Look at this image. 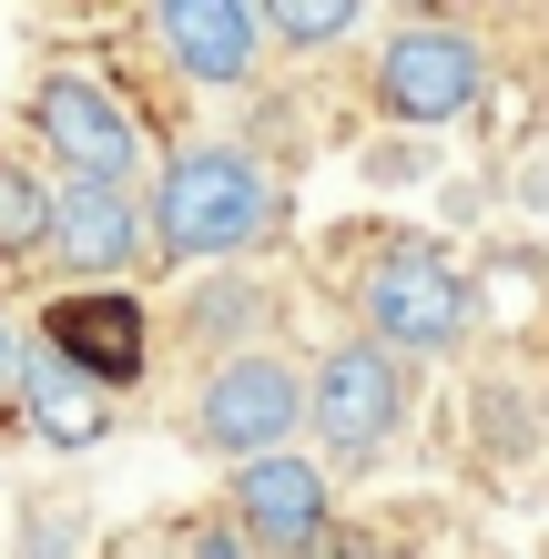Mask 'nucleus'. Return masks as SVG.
<instances>
[{
	"mask_svg": "<svg viewBox=\"0 0 549 559\" xmlns=\"http://www.w3.org/2000/svg\"><path fill=\"white\" fill-rule=\"evenodd\" d=\"M143 214H153V254L164 265H235V254H254L275 235L285 204H275V174L244 143H183L153 174Z\"/></svg>",
	"mask_w": 549,
	"mask_h": 559,
	"instance_id": "f257e3e1",
	"label": "nucleus"
},
{
	"mask_svg": "<svg viewBox=\"0 0 549 559\" xmlns=\"http://www.w3.org/2000/svg\"><path fill=\"white\" fill-rule=\"evenodd\" d=\"M357 316H367V346H386V356H447L478 325V295L458 275V254H438L417 235H386L357 265Z\"/></svg>",
	"mask_w": 549,
	"mask_h": 559,
	"instance_id": "f03ea898",
	"label": "nucleus"
},
{
	"mask_svg": "<svg viewBox=\"0 0 549 559\" xmlns=\"http://www.w3.org/2000/svg\"><path fill=\"white\" fill-rule=\"evenodd\" d=\"M296 427H306V377H296V356H275V346H235V356H214L204 367V397H193V438H204L214 457H275V448H296Z\"/></svg>",
	"mask_w": 549,
	"mask_h": 559,
	"instance_id": "7ed1b4c3",
	"label": "nucleus"
},
{
	"mask_svg": "<svg viewBox=\"0 0 549 559\" xmlns=\"http://www.w3.org/2000/svg\"><path fill=\"white\" fill-rule=\"evenodd\" d=\"M407 407H417L407 356H386V346H367V336H336L326 356H315V377H306V427H315L336 457H377V448L407 427Z\"/></svg>",
	"mask_w": 549,
	"mask_h": 559,
	"instance_id": "20e7f679",
	"label": "nucleus"
},
{
	"mask_svg": "<svg viewBox=\"0 0 549 559\" xmlns=\"http://www.w3.org/2000/svg\"><path fill=\"white\" fill-rule=\"evenodd\" d=\"M489 92V41L468 21H407L377 41V112L397 122H458Z\"/></svg>",
	"mask_w": 549,
	"mask_h": 559,
	"instance_id": "39448f33",
	"label": "nucleus"
},
{
	"mask_svg": "<svg viewBox=\"0 0 549 559\" xmlns=\"http://www.w3.org/2000/svg\"><path fill=\"white\" fill-rule=\"evenodd\" d=\"M31 133L51 143L61 183H133V163H143V112L122 92H103L92 72H41L31 82Z\"/></svg>",
	"mask_w": 549,
	"mask_h": 559,
	"instance_id": "423d86ee",
	"label": "nucleus"
},
{
	"mask_svg": "<svg viewBox=\"0 0 549 559\" xmlns=\"http://www.w3.org/2000/svg\"><path fill=\"white\" fill-rule=\"evenodd\" d=\"M235 539L265 549V559H315L336 539V488H326V457H244L235 468Z\"/></svg>",
	"mask_w": 549,
	"mask_h": 559,
	"instance_id": "0eeeda50",
	"label": "nucleus"
},
{
	"mask_svg": "<svg viewBox=\"0 0 549 559\" xmlns=\"http://www.w3.org/2000/svg\"><path fill=\"white\" fill-rule=\"evenodd\" d=\"M41 254L61 275H133L153 254V214L133 183H51V235Z\"/></svg>",
	"mask_w": 549,
	"mask_h": 559,
	"instance_id": "6e6552de",
	"label": "nucleus"
},
{
	"mask_svg": "<svg viewBox=\"0 0 549 559\" xmlns=\"http://www.w3.org/2000/svg\"><path fill=\"white\" fill-rule=\"evenodd\" d=\"M153 41L174 51L183 82L235 92V82H254V61H265V11H254V0H164V11H153Z\"/></svg>",
	"mask_w": 549,
	"mask_h": 559,
	"instance_id": "1a4fd4ad",
	"label": "nucleus"
},
{
	"mask_svg": "<svg viewBox=\"0 0 549 559\" xmlns=\"http://www.w3.org/2000/svg\"><path fill=\"white\" fill-rule=\"evenodd\" d=\"M41 346L82 386H103V397H112V386L143 377V306H133V295H61L51 325H41Z\"/></svg>",
	"mask_w": 549,
	"mask_h": 559,
	"instance_id": "9d476101",
	"label": "nucleus"
},
{
	"mask_svg": "<svg viewBox=\"0 0 549 559\" xmlns=\"http://www.w3.org/2000/svg\"><path fill=\"white\" fill-rule=\"evenodd\" d=\"M11 386L31 397V427H41L51 448H92V438H103V427H112V397H103V386H82V377H72V367H61V356L41 346V336L21 346Z\"/></svg>",
	"mask_w": 549,
	"mask_h": 559,
	"instance_id": "9b49d317",
	"label": "nucleus"
},
{
	"mask_svg": "<svg viewBox=\"0 0 549 559\" xmlns=\"http://www.w3.org/2000/svg\"><path fill=\"white\" fill-rule=\"evenodd\" d=\"M41 235H51V183L21 153H0V254H41Z\"/></svg>",
	"mask_w": 549,
	"mask_h": 559,
	"instance_id": "f8f14e48",
	"label": "nucleus"
},
{
	"mask_svg": "<svg viewBox=\"0 0 549 559\" xmlns=\"http://www.w3.org/2000/svg\"><path fill=\"white\" fill-rule=\"evenodd\" d=\"M367 11L357 0H275L265 11V41H285V51H326V41H346Z\"/></svg>",
	"mask_w": 549,
	"mask_h": 559,
	"instance_id": "ddd939ff",
	"label": "nucleus"
},
{
	"mask_svg": "<svg viewBox=\"0 0 549 559\" xmlns=\"http://www.w3.org/2000/svg\"><path fill=\"white\" fill-rule=\"evenodd\" d=\"M254 316H265V285H204V295H193V336H204V346L244 336Z\"/></svg>",
	"mask_w": 549,
	"mask_h": 559,
	"instance_id": "4468645a",
	"label": "nucleus"
},
{
	"mask_svg": "<svg viewBox=\"0 0 549 559\" xmlns=\"http://www.w3.org/2000/svg\"><path fill=\"white\" fill-rule=\"evenodd\" d=\"M315 559H407V549H397V539H367V530H336Z\"/></svg>",
	"mask_w": 549,
	"mask_h": 559,
	"instance_id": "2eb2a0df",
	"label": "nucleus"
},
{
	"mask_svg": "<svg viewBox=\"0 0 549 559\" xmlns=\"http://www.w3.org/2000/svg\"><path fill=\"white\" fill-rule=\"evenodd\" d=\"M174 549H183V559H254V549H244L235 530H183Z\"/></svg>",
	"mask_w": 549,
	"mask_h": 559,
	"instance_id": "dca6fc26",
	"label": "nucleus"
},
{
	"mask_svg": "<svg viewBox=\"0 0 549 559\" xmlns=\"http://www.w3.org/2000/svg\"><path fill=\"white\" fill-rule=\"evenodd\" d=\"M11 367H21V336L0 325V397H11Z\"/></svg>",
	"mask_w": 549,
	"mask_h": 559,
	"instance_id": "f3484780",
	"label": "nucleus"
}]
</instances>
